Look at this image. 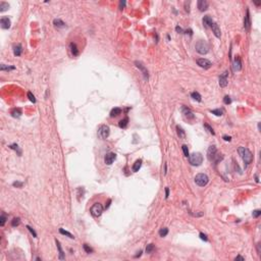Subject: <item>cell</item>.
Instances as JSON below:
<instances>
[{"mask_svg": "<svg viewBox=\"0 0 261 261\" xmlns=\"http://www.w3.org/2000/svg\"><path fill=\"white\" fill-rule=\"evenodd\" d=\"M238 152H239L241 158L243 159V161L246 163L247 165L252 162V160H253V154H252L251 151H250L248 148H246V147H240V148L238 149Z\"/></svg>", "mask_w": 261, "mask_h": 261, "instance_id": "1", "label": "cell"}, {"mask_svg": "<svg viewBox=\"0 0 261 261\" xmlns=\"http://www.w3.org/2000/svg\"><path fill=\"white\" fill-rule=\"evenodd\" d=\"M189 162H190V164L193 165V166H199V165H201L202 162H203V156H202V154H201V153H199V152H195V153H193V154L189 155Z\"/></svg>", "mask_w": 261, "mask_h": 261, "instance_id": "2", "label": "cell"}, {"mask_svg": "<svg viewBox=\"0 0 261 261\" xmlns=\"http://www.w3.org/2000/svg\"><path fill=\"white\" fill-rule=\"evenodd\" d=\"M195 49H196V51L198 53H200V54H207L208 51H209V46H208V44L205 41L200 40V41H198L196 43Z\"/></svg>", "mask_w": 261, "mask_h": 261, "instance_id": "3", "label": "cell"}, {"mask_svg": "<svg viewBox=\"0 0 261 261\" xmlns=\"http://www.w3.org/2000/svg\"><path fill=\"white\" fill-rule=\"evenodd\" d=\"M209 182V178L205 173H198L195 177V183L199 187H205Z\"/></svg>", "mask_w": 261, "mask_h": 261, "instance_id": "4", "label": "cell"}, {"mask_svg": "<svg viewBox=\"0 0 261 261\" xmlns=\"http://www.w3.org/2000/svg\"><path fill=\"white\" fill-rule=\"evenodd\" d=\"M109 134H110V129H109L108 126L102 125V126L99 127L98 132H97V135H98V137L100 138V139H102V140L107 139V138H108V136H109Z\"/></svg>", "mask_w": 261, "mask_h": 261, "instance_id": "5", "label": "cell"}, {"mask_svg": "<svg viewBox=\"0 0 261 261\" xmlns=\"http://www.w3.org/2000/svg\"><path fill=\"white\" fill-rule=\"evenodd\" d=\"M90 211H91V214L94 217H98V216L101 215L102 212H103V206L100 203H95L93 206L91 207Z\"/></svg>", "mask_w": 261, "mask_h": 261, "instance_id": "6", "label": "cell"}, {"mask_svg": "<svg viewBox=\"0 0 261 261\" xmlns=\"http://www.w3.org/2000/svg\"><path fill=\"white\" fill-rule=\"evenodd\" d=\"M218 156L217 154V150H216V147L214 145H211L209 148H208V151H207V157L210 161L212 160H215V158Z\"/></svg>", "mask_w": 261, "mask_h": 261, "instance_id": "7", "label": "cell"}, {"mask_svg": "<svg viewBox=\"0 0 261 261\" xmlns=\"http://www.w3.org/2000/svg\"><path fill=\"white\" fill-rule=\"evenodd\" d=\"M197 64H198L199 66H200V67L204 68V69H208V68H210L211 65H212L211 61H209V60L206 59V58H200V59H197Z\"/></svg>", "mask_w": 261, "mask_h": 261, "instance_id": "8", "label": "cell"}, {"mask_svg": "<svg viewBox=\"0 0 261 261\" xmlns=\"http://www.w3.org/2000/svg\"><path fill=\"white\" fill-rule=\"evenodd\" d=\"M115 158H116V154H115V153L109 152V153H107V154L105 155L104 161H105V163H106L107 165H110V164L113 163V161L115 160Z\"/></svg>", "mask_w": 261, "mask_h": 261, "instance_id": "9", "label": "cell"}, {"mask_svg": "<svg viewBox=\"0 0 261 261\" xmlns=\"http://www.w3.org/2000/svg\"><path fill=\"white\" fill-rule=\"evenodd\" d=\"M227 74H228V72H227V71H224V72L219 76V86H220L221 88L226 87L227 84H228V81H227Z\"/></svg>", "mask_w": 261, "mask_h": 261, "instance_id": "10", "label": "cell"}, {"mask_svg": "<svg viewBox=\"0 0 261 261\" xmlns=\"http://www.w3.org/2000/svg\"><path fill=\"white\" fill-rule=\"evenodd\" d=\"M244 28L246 29L247 31H249L250 28H251V19H250L249 9H247V11H246V17L244 18Z\"/></svg>", "mask_w": 261, "mask_h": 261, "instance_id": "11", "label": "cell"}, {"mask_svg": "<svg viewBox=\"0 0 261 261\" xmlns=\"http://www.w3.org/2000/svg\"><path fill=\"white\" fill-rule=\"evenodd\" d=\"M182 111H183V114L185 115V117H187L188 119H193L195 117V115L192 112V110L190 108H188V107H186V106L182 107Z\"/></svg>", "mask_w": 261, "mask_h": 261, "instance_id": "12", "label": "cell"}, {"mask_svg": "<svg viewBox=\"0 0 261 261\" xmlns=\"http://www.w3.org/2000/svg\"><path fill=\"white\" fill-rule=\"evenodd\" d=\"M135 64H136V66L139 68L141 71H142V73L144 74V76H145V79H148V70H147V68L145 67V65L142 63V62H140V61H135Z\"/></svg>", "mask_w": 261, "mask_h": 261, "instance_id": "13", "label": "cell"}, {"mask_svg": "<svg viewBox=\"0 0 261 261\" xmlns=\"http://www.w3.org/2000/svg\"><path fill=\"white\" fill-rule=\"evenodd\" d=\"M0 25H1V28H2V29L7 30V29L10 28L11 23H10V20H9L7 17H3V18H1V20H0Z\"/></svg>", "mask_w": 261, "mask_h": 261, "instance_id": "14", "label": "cell"}, {"mask_svg": "<svg viewBox=\"0 0 261 261\" xmlns=\"http://www.w3.org/2000/svg\"><path fill=\"white\" fill-rule=\"evenodd\" d=\"M202 22H203V26L206 28V29H208V28H211V26L213 25V21H212V19L209 17V15H205V17L203 18V20H202Z\"/></svg>", "mask_w": 261, "mask_h": 261, "instance_id": "15", "label": "cell"}, {"mask_svg": "<svg viewBox=\"0 0 261 261\" xmlns=\"http://www.w3.org/2000/svg\"><path fill=\"white\" fill-rule=\"evenodd\" d=\"M211 29H212L213 34L215 35V37H216V38H220V36H221V32H220V29H219L218 25L215 24V23H213V25L211 26Z\"/></svg>", "mask_w": 261, "mask_h": 261, "instance_id": "16", "label": "cell"}, {"mask_svg": "<svg viewBox=\"0 0 261 261\" xmlns=\"http://www.w3.org/2000/svg\"><path fill=\"white\" fill-rule=\"evenodd\" d=\"M198 8L200 11H205L208 8V2L206 0H199L198 1Z\"/></svg>", "mask_w": 261, "mask_h": 261, "instance_id": "17", "label": "cell"}, {"mask_svg": "<svg viewBox=\"0 0 261 261\" xmlns=\"http://www.w3.org/2000/svg\"><path fill=\"white\" fill-rule=\"evenodd\" d=\"M55 243H56V246H57V249H58V252H59V259H60V260L65 259V257H64V251L62 250V248H61L60 242L56 239V240H55Z\"/></svg>", "mask_w": 261, "mask_h": 261, "instance_id": "18", "label": "cell"}, {"mask_svg": "<svg viewBox=\"0 0 261 261\" xmlns=\"http://www.w3.org/2000/svg\"><path fill=\"white\" fill-rule=\"evenodd\" d=\"M241 69H242V61H241L240 57H236V59L234 61V70L239 71Z\"/></svg>", "mask_w": 261, "mask_h": 261, "instance_id": "19", "label": "cell"}, {"mask_svg": "<svg viewBox=\"0 0 261 261\" xmlns=\"http://www.w3.org/2000/svg\"><path fill=\"white\" fill-rule=\"evenodd\" d=\"M53 25H54V27L55 28H57V29H63V28H65V24L61 21L60 19H55L54 21H53Z\"/></svg>", "mask_w": 261, "mask_h": 261, "instance_id": "20", "label": "cell"}, {"mask_svg": "<svg viewBox=\"0 0 261 261\" xmlns=\"http://www.w3.org/2000/svg\"><path fill=\"white\" fill-rule=\"evenodd\" d=\"M22 52H23V47H22V45L21 44H17L13 47V53H14V55L15 56H20L21 54H22Z\"/></svg>", "mask_w": 261, "mask_h": 261, "instance_id": "21", "label": "cell"}, {"mask_svg": "<svg viewBox=\"0 0 261 261\" xmlns=\"http://www.w3.org/2000/svg\"><path fill=\"white\" fill-rule=\"evenodd\" d=\"M141 166H142V160H141V159L136 160V162H135L134 165H133V171H134V172L139 171V169L141 168Z\"/></svg>", "mask_w": 261, "mask_h": 261, "instance_id": "22", "label": "cell"}, {"mask_svg": "<svg viewBox=\"0 0 261 261\" xmlns=\"http://www.w3.org/2000/svg\"><path fill=\"white\" fill-rule=\"evenodd\" d=\"M69 47H70V51H71V54L73 56H78L79 55V50H78V47H76V45L74 43H70L69 44Z\"/></svg>", "mask_w": 261, "mask_h": 261, "instance_id": "23", "label": "cell"}, {"mask_svg": "<svg viewBox=\"0 0 261 261\" xmlns=\"http://www.w3.org/2000/svg\"><path fill=\"white\" fill-rule=\"evenodd\" d=\"M128 125H129V118H128V117H125L124 119H121V120L118 122V126H119V128H121V129H126V128L128 127Z\"/></svg>", "mask_w": 261, "mask_h": 261, "instance_id": "24", "label": "cell"}, {"mask_svg": "<svg viewBox=\"0 0 261 261\" xmlns=\"http://www.w3.org/2000/svg\"><path fill=\"white\" fill-rule=\"evenodd\" d=\"M191 97H192L194 100L198 101V102H201V100H202V99H201V98H202L201 95L199 94L198 92H192V93H191Z\"/></svg>", "mask_w": 261, "mask_h": 261, "instance_id": "25", "label": "cell"}, {"mask_svg": "<svg viewBox=\"0 0 261 261\" xmlns=\"http://www.w3.org/2000/svg\"><path fill=\"white\" fill-rule=\"evenodd\" d=\"M120 113H121V109L118 108V107H115V108H113V109L111 110V112H110V116H111V117H113V116H117V115H119Z\"/></svg>", "mask_w": 261, "mask_h": 261, "instance_id": "26", "label": "cell"}, {"mask_svg": "<svg viewBox=\"0 0 261 261\" xmlns=\"http://www.w3.org/2000/svg\"><path fill=\"white\" fill-rule=\"evenodd\" d=\"M11 115H12L13 117H20V116L22 115V110H21L20 108H14V109H12V111H11Z\"/></svg>", "mask_w": 261, "mask_h": 261, "instance_id": "27", "label": "cell"}, {"mask_svg": "<svg viewBox=\"0 0 261 261\" xmlns=\"http://www.w3.org/2000/svg\"><path fill=\"white\" fill-rule=\"evenodd\" d=\"M9 8V4L6 2H0V12H3L5 10H7Z\"/></svg>", "mask_w": 261, "mask_h": 261, "instance_id": "28", "label": "cell"}, {"mask_svg": "<svg viewBox=\"0 0 261 261\" xmlns=\"http://www.w3.org/2000/svg\"><path fill=\"white\" fill-rule=\"evenodd\" d=\"M177 132H178V135H179L180 138H185L186 137L185 131H184L180 126H177Z\"/></svg>", "mask_w": 261, "mask_h": 261, "instance_id": "29", "label": "cell"}, {"mask_svg": "<svg viewBox=\"0 0 261 261\" xmlns=\"http://www.w3.org/2000/svg\"><path fill=\"white\" fill-rule=\"evenodd\" d=\"M167 234H168V228H167V227H162V228H160V231H159V236H160L161 238L166 237Z\"/></svg>", "mask_w": 261, "mask_h": 261, "instance_id": "30", "label": "cell"}, {"mask_svg": "<svg viewBox=\"0 0 261 261\" xmlns=\"http://www.w3.org/2000/svg\"><path fill=\"white\" fill-rule=\"evenodd\" d=\"M59 233L61 234V235H64V236H67L68 238H70V239H74V237L70 234V233H68L67 231H64L63 228H59Z\"/></svg>", "mask_w": 261, "mask_h": 261, "instance_id": "31", "label": "cell"}, {"mask_svg": "<svg viewBox=\"0 0 261 261\" xmlns=\"http://www.w3.org/2000/svg\"><path fill=\"white\" fill-rule=\"evenodd\" d=\"M211 113L212 114H215L216 116H221L223 114V110L218 108V109H214V110H211Z\"/></svg>", "mask_w": 261, "mask_h": 261, "instance_id": "32", "label": "cell"}, {"mask_svg": "<svg viewBox=\"0 0 261 261\" xmlns=\"http://www.w3.org/2000/svg\"><path fill=\"white\" fill-rule=\"evenodd\" d=\"M153 251H154V245H153V244L147 245V247H146V253L150 254V253H152Z\"/></svg>", "mask_w": 261, "mask_h": 261, "instance_id": "33", "label": "cell"}, {"mask_svg": "<svg viewBox=\"0 0 261 261\" xmlns=\"http://www.w3.org/2000/svg\"><path fill=\"white\" fill-rule=\"evenodd\" d=\"M20 222H21L20 217H14V218L12 219V221H11V225H12L13 227H15V226H18V225L20 224Z\"/></svg>", "mask_w": 261, "mask_h": 261, "instance_id": "34", "label": "cell"}, {"mask_svg": "<svg viewBox=\"0 0 261 261\" xmlns=\"http://www.w3.org/2000/svg\"><path fill=\"white\" fill-rule=\"evenodd\" d=\"M6 219H7L6 215H5L4 213H2V214H1V216H0V225H1V226H3V225L5 224V221H6Z\"/></svg>", "mask_w": 261, "mask_h": 261, "instance_id": "35", "label": "cell"}, {"mask_svg": "<svg viewBox=\"0 0 261 261\" xmlns=\"http://www.w3.org/2000/svg\"><path fill=\"white\" fill-rule=\"evenodd\" d=\"M182 149H183V152H184V155L186 157H189V149H188V146L187 145H183L182 146Z\"/></svg>", "mask_w": 261, "mask_h": 261, "instance_id": "36", "label": "cell"}, {"mask_svg": "<svg viewBox=\"0 0 261 261\" xmlns=\"http://www.w3.org/2000/svg\"><path fill=\"white\" fill-rule=\"evenodd\" d=\"M9 148H10V149H13V150H15V151H18V154H19V155L22 154V151L20 150V148H19V146H18L17 144H12V145H10Z\"/></svg>", "mask_w": 261, "mask_h": 261, "instance_id": "37", "label": "cell"}, {"mask_svg": "<svg viewBox=\"0 0 261 261\" xmlns=\"http://www.w3.org/2000/svg\"><path fill=\"white\" fill-rule=\"evenodd\" d=\"M14 68H15L14 66H7L5 64H1V67H0V69H1V70H12Z\"/></svg>", "mask_w": 261, "mask_h": 261, "instance_id": "38", "label": "cell"}, {"mask_svg": "<svg viewBox=\"0 0 261 261\" xmlns=\"http://www.w3.org/2000/svg\"><path fill=\"white\" fill-rule=\"evenodd\" d=\"M204 128L210 133V134H212V135H215V133H214V131H213V129L208 125V124H204Z\"/></svg>", "mask_w": 261, "mask_h": 261, "instance_id": "39", "label": "cell"}, {"mask_svg": "<svg viewBox=\"0 0 261 261\" xmlns=\"http://www.w3.org/2000/svg\"><path fill=\"white\" fill-rule=\"evenodd\" d=\"M83 248H84V250H85L87 253H92V252H93V249H92L91 247H89L87 244H84V245H83Z\"/></svg>", "mask_w": 261, "mask_h": 261, "instance_id": "40", "label": "cell"}, {"mask_svg": "<svg viewBox=\"0 0 261 261\" xmlns=\"http://www.w3.org/2000/svg\"><path fill=\"white\" fill-rule=\"evenodd\" d=\"M28 97L30 99V101H32L33 103H36V99H35V96L32 94V92H28Z\"/></svg>", "mask_w": 261, "mask_h": 261, "instance_id": "41", "label": "cell"}, {"mask_svg": "<svg viewBox=\"0 0 261 261\" xmlns=\"http://www.w3.org/2000/svg\"><path fill=\"white\" fill-rule=\"evenodd\" d=\"M27 228H28L29 231H30V233H31V234L33 235V237H34V238H37V234H36V232L34 231V229H33L32 227H31L30 225H27Z\"/></svg>", "mask_w": 261, "mask_h": 261, "instance_id": "42", "label": "cell"}, {"mask_svg": "<svg viewBox=\"0 0 261 261\" xmlns=\"http://www.w3.org/2000/svg\"><path fill=\"white\" fill-rule=\"evenodd\" d=\"M260 214H261V210L257 209V210H254V211H253L252 215H253V217H258V216H260Z\"/></svg>", "mask_w": 261, "mask_h": 261, "instance_id": "43", "label": "cell"}, {"mask_svg": "<svg viewBox=\"0 0 261 261\" xmlns=\"http://www.w3.org/2000/svg\"><path fill=\"white\" fill-rule=\"evenodd\" d=\"M223 102H224V104H231V103H232L231 97H229V96H225V97L223 98Z\"/></svg>", "mask_w": 261, "mask_h": 261, "instance_id": "44", "label": "cell"}, {"mask_svg": "<svg viewBox=\"0 0 261 261\" xmlns=\"http://www.w3.org/2000/svg\"><path fill=\"white\" fill-rule=\"evenodd\" d=\"M200 239L201 240H203V241H205V242H207L208 241V238H207V235L206 234H203V233H200Z\"/></svg>", "mask_w": 261, "mask_h": 261, "instance_id": "45", "label": "cell"}, {"mask_svg": "<svg viewBox=\"0 0 261 261\" xmlns=\"http://www.w3.org/2000/svg\"><path fill=\"white\" fill-rule=\"evenodd\" d=\"M13 187H17V188H22L23 187V183H20V182H14L12 184Z\"/></svg>", "mask_w": 261, "mask_h": 261, "instance_id": "46", "label": "cell"}, {"mask_svg": "<svg viewBox=\"0 0 261 261\" xmlns=\"http://www.w3.org/2000/svg\"><path fill=\"white\" fill-rule=\"evenodd\" d=\"M176 31H177L178 33H180V34H184V33H185V31H184V30H183L181 27H179V26L176 27Z\"/></svg>", "mask_w": 261, "mask_h": 261, "instance_id": "47", "label": "cell"}, {"mask_svg": "<svg viewBox=\"0 0 261 261\" xmlns=\"http://www.w3.org/2000/svg\"><path fill=\"white\" fill-rule=\"evenodd\" d=\"M223 140L226 141V142H229L232 140V137L231 136H223Z\"/></svg>", "mask_w": 261, "mask_h": 261, "instance_id": "48", "label": "cell"}, {"mask_svg": "<svg viewBox=\"0 0 261 261\" xmlns=\"http://www.w3.org/2000/svg\"><path fill=\"white\" fill-rule=\"evenodd\" d=\"M125 5H126V1H120L119 2V9H122Z\"/></svg>", "mask_w": 261, "mask_h": 261, "instance_id": "49", "label": "cell"}, {"mask_svg": "<svg viewBox=\"0 0 261 261\" xmlns=\"http://www.w3.org/2000/svg\"><path fill=\"white\" fill-rule=\"evenodd\" d=\"M168 196H169V189H168V188H165V198L167 199Z\"/></svg>", "mask_w": 261, "mask_h": 261, "instance_id": "50", "label": "cell"}, {"mask_svg": "<svg viewBox=\"0 0 261 261\" xmlns=\"http://www.w3.org/2000/svg\"><path fill=\"white\" fill-rule=\"evenodd\" d=\"M235 260H243V261H244V260H245V258H244V257H242V256H237V257L235 258Z\"/></svg>", "mask_w": 261, "mask_h": 261, "instance_id": "51", "label": "cell"}, {"mask_svg": "<svg viewBox=\"0 0 261 261\" xmlns=\"http://www.w3.org/2000/svg\"><path fill=\"white\" fill-rule=\"evenodd\" d=\"M255 180H256L257 183H259V180H258V177H257V176H255Z\"/></svg>", "mask_w": 261, "mask_h": 261, "instance_id": "52", "label": "cell"}, {"mask_svg": "<svg viewBox=\"0 0 261 261\" xmlns=\"http://www.w3.org/2000/svg\"><path fill=\"white\" fill-rule=\"evenodd\" d=\"M255 4H256L257 6H259V5H260V2H255Z\"/></svg>", "mask_w": 261, "mask_h": 261, "instance_id": "53", "label": "cell"}]
</instances>
